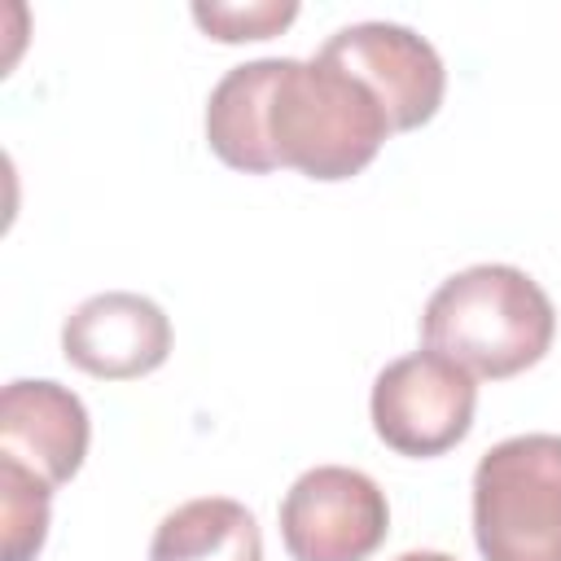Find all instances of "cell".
Returning <instances> with one entry per match:
<instances>
[{"label": "cell", "instance_id": "obj_6", "mask_svg": "<svg viewBox=\"0 0 561 561\" xmlns=\"http://www.w3.org/2000/svg\"><path fill=\"white\" fill-rule=\"evenodd\" d=\"M320 57L355 75L390 118V131L430 123L447 92V70L434 44L399 22H351L320 44Z\"/></svg>", "mask_w": 561, "mask_h": 561}, {"label": "cell", "instance_id": "obj_12", "mask_svg": "<svg viewBox=\"0 0 561 561\" xmlns=\"http://www.w3.org/2000/svg\"><path fill=\"white\" fill-rule=\"evenodd\" d=\"M394 561H456V557H447V552H430V548H421V552H403V557H394Z\"/></svg>", "mask_w": 561, "mask_h": 561}, {"label": "cell", "instance_id": "obj_3", "mask_svg": "<svg viewBox=\"0 0 561 561\" xmlns=\"http://www.w3.org/2000/svg\"><path fill=\"white\" fill-rule=\"evenodd\" d=\"M482 561H561V434H513L473 469Z\"/></svg>", "mask_w": 561, "mask_h": 561}, {"label": "cell", "instance_id": "obj_11", "mask_svg": "<svg viewBox=\"0 0 561 561\" xmlns=\"http://www.w3.org/2000/svg\"><path fill=\"white\" fill-rule=\"evenodd\" d=\"M193 18L210 39L241 44V39L280 35L298 18V4L294 0H280V4H272V0H259V4H193Z\"/></svg>", "mask_w": 561, "mask_h": 561}, {"label": "cell", "instance_id": "obj_9", "mask_svg": "<svg viewBox=\"0 0 561 561\" xmlns=\"http://www.w3.org/2000/svg\"><path fill=\"white\" fill-rule=\"evenodd\" d=\"M149 561H263V530L245 504L202 495L158 522Z\"/></svg>", "mask_w": 561, "mask_h": 561}, {"label": "cell", "instance_id": "obj_8", "mask_svg": "<svg viewBox=\"0 0 561 561\" xmlns=\"http://www.w3.org/2000/svg\"><path fill=\"white\" fill-rule=\"evenodd\" d=\"M88 408L75 390L48 377H18L0 394V460H13L61 486L79 473L88 456Z\"/></svg>", "mask_w": 561, "mask_h": 561}, {"label": "cell", "instance_id": "obj_7", "mask_svg": "<svg viewBox=\"0 0 561 561\" xmlns=\"http://www.w3.org/2000/svg\"><path fill=\"white\" fill-rule=\"evenodd\" d=\"M61 355L88 377L131 381L167 364L171 320L167 311L131 289H105L83 298L61 324Z\"/></svg>", "mask_w": 561, "mask_h": 561}, {"label": "cell", "instance_id": "obj_10", "mask_svg": "<svg viewBox=\"0 0 561 561\" xmlns=\"http://www.w3.org/2000/svg\"><path fill=\"white\" fill-rule=\"evenodd\" d=\"M53 491L31 469L0 460V526H4V561H35L48 539V504Z\"/></svg>", "mask_w": 561, "mask_h": 561}, {"label": "cell", "instance_id": "obj_2", "mask_svg": "<svg viewBox=\"0 0 561 561\" xmlns=\"http://www.w3.org/2000/svg\"><path fill=\"white\" fill-rule=\"evenodd\" d=\"M552 333V298L513 263H473L447 276L421 311L425 351H438L469 377L486 381L535 368L548 355Z\"/></svg>", "mask_w": 561, "mask_h": 561}, {"label": "cell", "instance_id": "obj_4", "mask_svg": "<svg viewBox=\"0 0 561 561\" xmlns=\"http://www.w3.org/2000/svg\"><path fill=\"white\" fill-rule=\"evenodd\" d=\"M478 408V377L438 351H412L390 359L373 381V430L377 438L412 460L451 451Z\"/></svg>", "mask_w": 561, "mask_h": 561}, {"label": "cell", "instance_id": "obj_1", "mask_svg": "<svg viewBox=\"0 0 561 561\" xmlns=\"http://www.w3.org/2000/svg\"><path fill=\"white\" fill-rule=\"evenodd\" d=\"M390 136L377 96L342 66L298 57H259L232 66L206 96V145L232 171L267 175L276 167L307 180L359 175Z\"/></svg>", "mask_w": 561, "mask_h": 561}, {"label": "cell", "instance_id": "obj_5", "mask_svg": "<svg viewBox=\"0 0 561 561\" xmlns=\"http://www.w3.org/2000/svg\"><path fill=\"white\" fill-rule=\"evenodd\" d=\"M386 530V491L346 465L307 469L280 500V539L294 561H368Z\"/></svg>", "mask_w": 561, "mask_h": 561}]
</instances>
